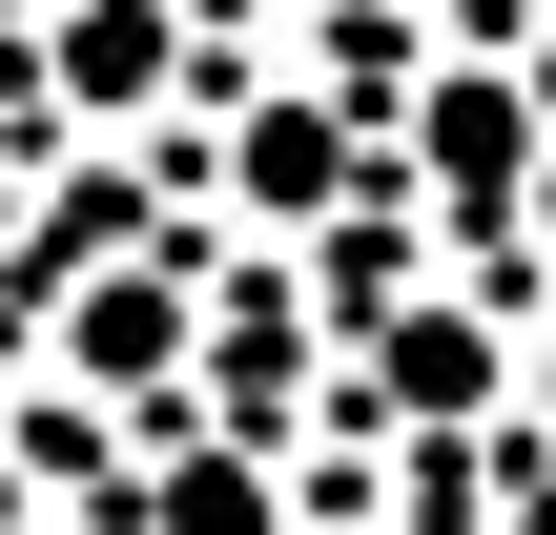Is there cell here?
Segmentation results:
<instances>
[{
    "instance_id": "obj_1",
    "label": "cell",
    "mask_w": 556,
    "mask_h": 535,
    "mask_svg": "<svg viewBox=\"0 0 556 535\" xmlns=\"http://www.w3.org/2000/svg\"><path fill=\"white\" fill-rule=\"evenodd\" d=\"M351 392H371L392 433H475V412L516 392V351H495V309L413 289V309H371V330H351Z\"/></svg>"
},
{
    "instance_id": "obj_2",
    "label": "cell",
    "mask_w": 556,
    "mask_h": 535,
    "mask_svg": "<svg viewBox=\"0 0 556 535\" xmlns=\"http://www.w3.org/2000/svg\"><path fill=\"white\" fill-rule=\"evenodd\" d=\"M433 206H516L556 165V124H536V62H454V82H413V144H392Z\"/></svg>"
},
{
    "instance_id": "obj_3",
    "label": "cell",
    "mask_w": 556,
    "mask_h": 535,
    "mask_svg": "<svg viewBox=\"0 0 556 535\" xmlns=\"http://www.w3.org/2000/svg\"><path fill=\"white\" fill-rule=\"evenodd\" d=\"M351 186H371V124L351 103H248V144H227V206L248 227H330Z\"/></svg>"
},
{
    "instance_id": "obj_4",
    "label": "cell",
    "mask_w": 556,
    "mask_h": 535,
    "mask_svg": "<svg viewBox=\"0 0 556 535\" xmlns=\"http://www.w3.org/2000/svg\"><path fill=\"white\" fill-rule=\"evenodd\" d=\"M186 351H206L186 268H83V289H62V371H83V392H165Z\"/></svg>"
},
{
    "instance_id": "obj_5",
    "label": "cell",
    "mask_w": 556,
    "mask_h": 535,
    "mask_svg": "<svg viewBox=\"0 0 556 535\" xmlns=\"http://www.w3.org/2000/svg\"><path fill=\"white\" fill-rule=\"evenodd\" d=\"M206 392L268 433V412L309 392V309H289V289H227V309H206Z\"/></svg>"
},
{
    "instance_id": "obj_6",
    "label": "cell",
    "mask_w": 556,
    "mask_h": 535,
    "mask_svg": "<svg viewBox=\"0 0 556 535\" xmlns=\"http://www.w3.org/2000/svg\"><path fill=\"white\" fill-rule=\"evenodd\" d=\"M62 82H83V103H144V82H165V21H144V0H83Z\"/></svg>"
},
{
    "instance_id": "obj_7",
    "label": "cell",
    "mask_w": 556,
    "mask_h": 535,
    "mask_svg": "<svg viewBox=\"0 0 556 535\" xmlns=\"http://www.w3.org/2000/svg\"><path fill=\"white\" fill-rule=\"evenodd\" d=\"M165 535H268V433H227L206 474H165Z\"/></svg>"
},
{
    "instance_id": "obj_8",
    "label": "cell",
    "mask_w": 556,
    "mask_h": 535,
    "mask_svg": "<svg viewBox=\"0 0 556 535\" xmlns=\"http://www.w3.org/2000/svg\"><path fill=\"white\" fill-rule=\"evenodd\" d=\"M0 535H41V474H21V433H0Z\"/></svg>"
},
{
    "instance_id": "obj_9",
    "label": "cell",
    "mask_w": 556,
    "mask_h": 535,
    "mask_svg": "<svg viewBox=\"0 0 556 535\" xmlns=\"http://www.w3.org/2000/svg\"><path fill=\"white\" fill-rule=\"evenodd\" d=\"M0 227H21V206H0Z\"/></svg>"
}]
</instances>
